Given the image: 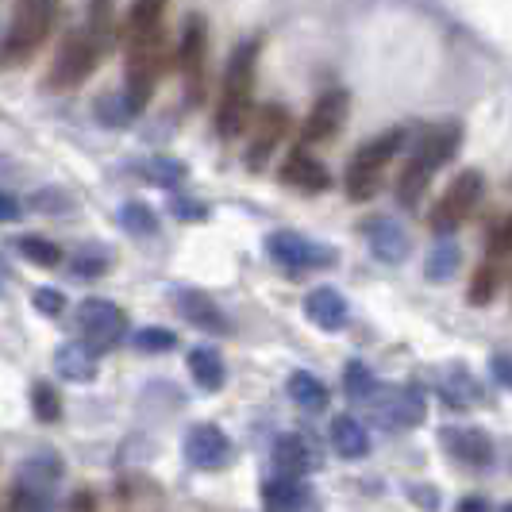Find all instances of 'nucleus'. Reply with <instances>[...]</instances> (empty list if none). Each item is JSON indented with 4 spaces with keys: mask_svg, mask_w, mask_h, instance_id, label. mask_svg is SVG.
Masks as SVG:
<instances>
[{
    "mask_svg": "<svg viewBox=\"0 0 512 512\" xmlns=\"http://www.w3.org/2000/svg\"><path fill=\"white\" fill-rule=\"evenodd\" d=\"M54 27V0H20L16 4V16L12 27L4 35V47H0V62L4 66H16L47 43Z\"/></svg>",
    "mask_w": 512,
    "mask_h": 512,
    "instance_id": "4",
    "label": "nucleus"
},
{
    "mask_svg": "<svg viewBox=\"0 0 512 512\" xmlns=\"http://www.w3.org/2000/svg\"><path fill=\"white\" fill-rule=\"evenodd\" d=\"M482 193H486V178H482L478 170H462L459 178L447 185L443 201H439L436 212H432V224H436V231L459 228L462 220H466V216L478 208Z\"/></svg>",
    "mask_w": 512,
    "mask_h": 512,
    "instance_id": "9",
    "label": "nucleus"
},
{
    "mask_svg": "<svg viewBox=\"0 0 512 512\" xmlns=\"http://www.w3.org/2000/svg\"><path fill=\"white\" fill-rule=\"evenodd\" d=\"M16 251L27 258V262H35V266H58L62 262V251H58V243H51V239H39V235H20L16 239Z\"/></svg>",
    "mask_w": 512,
    "mask_h": 512,
    "instance_id": "31",
    "label": "nucleus"
},
{
    "mask_svg": "<svg viewBox=\"0 0 512 512\" xmlns=\"http://www.w3.org/2000/svg\"><path fill=\"white\" fill-rule=\"evenodd\" d=\"M459 247L455 243H439L436 251L428 255V262H424V270H428V278L432 282H447V278H455V270H459Z\"/></svg>",
    "mask_w": 512,
    "mask_h": 512,
    "instance_id": "32",
    "label": "nucleus"
},
{
    "mask_svg": "<svg viewBox=\"0 0 512 512\" xmlns=\"http://www.w3.org/2000/svg\"><path fill=\"white\" fill-rule=\"evenodd\" d=\"M362 235H366V243H370V251L378 262H389V266H397V262H405L412 255V235L397 220H389V216H374V220H366L362 224Z\"/></svg>",
    "mask_w": 512,
    "mask_h": 512,
    "instance_id": "15",
    "label": "nucleus"
},
{
    "mask_svg": "<svg viewBox=\"0 0 512 512\" xmlns=\"http://www.w3.org/2000/svg\"><path fill=\"white\" fill-rule=\"evenodd\" d=\"M70 270H74V278H101L104 270H108V258L93 255V251H81Z\"/></svg>",
    "mask_w": 512,
    "mask_h": 512,
    "instance_id": "37",
    "label": "nucleus"
},
{
    "mask_svg": "<svg viewBox=\"0 0 512 512\" xmlns=\"http://www.w3.org/2000/svg\"><path fill=\"white\" fill-rule=\"evenodd\" d=\"M4 282H8V262L0 258V297H4Z\"/></svg>",
    "mask_w": 512,
    "mask_h": 512,
    "instance_id": "44",
    "label": "nucleus"
},
{
    "mask_svg": "<svg viewBox=\"0 0 512 512\" xmlns=\"http://www.w3.org/2000/svg\"><path fill=\"white\" fill-rule=\"evenodd\" d=\"M497 285H501V258H486L470 285V305H489L497 297Z\"/></svg>",
    "mask_w": 512,
    "mask_h": 512,
    "instance_id": "29",
    "label": "nucleus"
},
{
    "mask_svg": "<svg viewBox=\"0 0 512 512\" xmlns=\"http://www.w3.org/2000/svg\"><path fill=\"white\" fill-rule=\"evenodd\" d=\"M54 374L62 382H77V385L97 382L101 355L93 347H85V343H62V347H54Z\"/></svg>",
    "mask_w": 512,
    "mask_h": 512,
    "instance_id": "18",
    "label": "nucleus"
},
{
    "mask_svg": "<svg viewBox=\"0 0 512 512\" xmlns=\"http://www.w3.org/2000/svg\"><path fill=\"white\" fill-rule=\"evenodd\" d=\"M66 478V462L62 455H31L27 462H20L16 470V512H54V489L62 486Z\"/></svg>",
    "mask_w": 512,
    "mask_h": 512,
    "instance_id": "3",
    "label": "nucleus"
},
{
    "mask_svg": "<svg viewBox=\"0 0 512 512\" xmlns=\"http://www.w3.org/2000/svg\"><path fill=\"white\" fill-rule=\"evenodd\" d=\"M347 108H351V97H347L343 89L324 93L320 101L312 104V112L305 116V124H301V139H305V143H324V139L339 135L343 120H347Z\"/></svg>",
    "mask_w": 512,
    "mask_h": 512,
    "instance_id": "14",
    "label": "nucleus"
},
{
    "mask_svg": "<svg viewBox=\"0 0 512 512\" xmlns=\"http://www.w3.org/2000/svg\"><path fill=\"white\" fill-rule=\"evenodd\" d=\"M255 70H258V43H243L231 54V66L224 74V93L216 104V131L224 139H235L251 120V101H255Z\"/></svg>",
    "mask_w": 512,
    "mask_h": 512,
    "instance_id": "1",
    "label": "nucleus"
},
{
    "mask_svg": "<svg viewBox=\"0 0 512 512\" xmlns=\"http://www.w3.org/2000/svg\"><path fill=\"white\" fill-rule=\"evenodd\" d=\"M77 512H93V497L81 493V497H77Z\"/></svg>",
    "mask_w": 512,
    "mask_h": 512,
    "instance_id": "43",
    "label": "nucleus"
},
{
    "mask_svg": "<svg viewBox=\"0 0 512 512\" xmlns=\"http://www.w3.org/2000/svg\"><path fill=\"white\" fill-rule=\"evenodd\" d=\"M135 112H139V108L128 101V93H124V97H104V101H97V116H101L108 128H124Z\"/></svg>",
    "mask_w": 512,
    "mask_h": 512,
    "instance_id": "35",
    "label": "nucleus"
},
{
    "mask_svg": "<svg viewBox=\"0 0 512 512\" xmlns=\"http://www.w3.org/2000/svg\"><path fill=\"white\" fill-rule=\"evenodd\" d=\"M170 208L178 212L181 220H201V216H208L205 205H193V201H185V197H174V201H170Z\"/></svg>",
    "mask_w": 512,
    "mask_h": 512,
    "instance_id": "40",
    "label": "nucleus"
},
{
    "mask_svg": "<svg viewBox=\"0 0 512 512\" xmlns=\"http://www.w3.org/2000/svg\"><path fill=\"white\" fill-rule=\"evenodd\" d=\"M158 16H162V0H139L131 8V31L135 35H154L158 31Z\"/></svg>",
    "mask_w": 512,
    "mask_h": 512,
    "instance_id": "36",
    "label": "nucleus"
},
{
    "mask_svg": "<svg viewBox=\"0 0 512 512\" xmlns=\"http://www.w3.org/2000/svg\"><path fill=\"white\" fill-rule=\"evenodd\" d=\"M266 251L270 258L285 266V270H324V266H335V251L332 247H320L312 243L301 231H274L266 239Z\"/></svg>",
    "mask_w": 512,
    "mask_h": 512,
    "instance_id": "8",
    "label": "nucleus"
},
{
    "mask_svg": "<svg viewBox=\"0 0 512 512\" xmlns=\"http://www.w3.org/2000/svg\"><path fill=\"white\" fill-rule=\"evenodd\" d=\"M262 505L266 512H320V497L305 478L274 474L262 482Z\"/></svg>",
    "mask_w": 512,
    "mask_h": 512,
    "instance_id": "11",
    "label": "nucleus"
},
{
    "mask_svg": "<svg viewBox=\"0 0 512 512\" xmlns=\"http://www.w3.org/2000/svg\"><path fill=\"white\" fill-rule=\"evenodd\" d=\"M205 58H208L205 24H201V20H189V24H185V35H181V47H178V66H181V74H185V85H189V101H201V89H205Z\"/></svg>",
    "mask_w": 512,
    "mask_h": 512,
    "instance_id": "16",
    "label": "nucleus"
},
{
    "mask_svg": "<svg viewBox=\"0 0 512 512\" xmlns=\"http://www.w3.org/2000/svg\"><path fill=\"white\" fill-rule=\"evenodd\" d=\"M189 374H193V382L201 385L205 393H220L224 382H228L224 355H220L216 347H193V351H189Z\"/></svg>",
    "mask_w": 512,
    "mask_h": 512,
    "instance_id": "23",
    "label": "nucleus"
},
{
    "mask_svg": "<svg viewBox=\"0 0 512 512\" xmlns=\"http://www.w3.org/2000/svg\"><path fill=\"white\" fill-rule=\"evenodd\" d=\"M120 224H124L131 235H154V231H158V216H154V208H147L143 201H128V205L120 208Z\"/></svg>",
    "mask_w": 512,
    "mask_h": 512,
    "instance_id": "33",
    "label": "nucleus"
},
{
    "mask_svg": "<svg viewBox=\"0 0 512 512\" xmlns=\"http://www.w3.org/2000/svg\"><path fill=\"white\" fill-rule=\"evenodd\" d=\"M289 397H293V405L301 412H324L328 401H332L328 385L320 382L312 370H293L289 374Z\"/></svg>",
    "mask_w": 512,
    "mask_h": 512,
    "instance_id": "24",
    "label": "nucleus"
},
{
    "mask_svg": "<svg viewBox=\"0 0 512 512\" xmlns=\"http://www.w3.org/2000/svg\"><path fill=\"white\" fill-rule=\"evenodd\" d=\"M139 178L151 181V185H162V189H178L181 181L189 178V166L178 162V158H147L139 166Z\"/></svg>",
    "mask_w": 512,
    "mask_h": 512,
    "instance_id": "28",
    "label": "nucleus"
},
{
    "mask_svg": "<svg viewBox=\"0 0 512 512\" xmlns=\"http://www.w3.org/2000/svg\"><path fill=\"white\" fill-rule=\"evenodd\" d=\"M12 220H20V201L0 189V224H12Z\"/></svg>",
    "mask_w": 512,
    "mask_h": 512,
    "instance_id": "41",
    "label": "nucleus"
},
{
    "mask_svg": "<svg viewBox=\"0 0 512 512\" xmlns=\"http://www.w3.org/2000/svg\"><path fill=\"white\" fill-rule=\"evenodd\" d=\"M501 512H509V505H501Z\"/></svg>",
    "mask_w": 512,
    "mask_h": 512,
    "instance_id": "45",
    "label": "nucleus"
},
{
    "mask_svg": "<svg viewBox=\"0 0 512 512\" xmlns=\"http://www.w3.org/2000/svg\"><path fill=\"white\" fill-rule=\"evenodd\" d=\"M489 370H493V382L501 385V389H505V385L512 382V374H509V355H505V351H497V355L489 359Z\"/></svg>",
    "mask_w": 512,
    "mask_h": 512,
    "instance_id": "39",
    "label": "nucleus"
},
{
    "mask_svg": "<svg viewBox=\"0 0 512 512\" xmlns=\"http://www.w3.org/2000/svg\"><path fill=\"white\" fill-rule=\"evenodd\" d=\"M35 308L54 320V316L66 312V293H62V289H35Z\"/></svg>",
    "mask_w": 512,
    "mask_h": 512,
    "instance_id": "38",
    "label": "nucleus"
},
{
    "mask_svg": "<svg viewBox=\"0 0 512 512\" xmlns=\"http://www.w3.org/2000/svg\"><path fill=\"white\" fill-rule=\"evenodd\" d=\"M401 147H405V131L401 128L382 131L378 139H370L366 147H359L351 170H347V197L351 201H370L382 189L385 166L393 162V154L401 151Z\"/></svg>",
    "mask_w": 512,
    "mask_h": 512,
    "instance_id": "5",
    "label": "nucleus"
},
{
    "mask_svg": "<svg viewBox=\"0 0 512 512\" xmlns=\"http://www.w3.org/2000/svg\"><path fill=\"white\" fill-rule=\"evenodd\" d=\"M455 512H493V505H489L486 497H474L470 493V497H462L459 505H455Z\"/></svg>",
    "mask_w": 512,
    "mask_h": 512,
    "instance_id": "42",
    "label": "nucleus"
},
{
    "mask_svg": "<svg viewBox=\"0 0 512 512\" xmlns=\"http://www.w3.org/2000/svg\"><path fill=\"white\" fill-rule=\"evenodd\" d=\"M459 143H462L459 124H439V128H432L424 139H420V147L412 151L409 166H405L401 178H397V197H401V205L412 208L420 197H424V189H428L432 174H436L451 154L459 151Z\"/></svg>",
    "mask_w": 512,
    "mask_h": 512,
    "instance_id": "2",
    "label": "nucleus"
},
{
    "mask_svg": "<svg viewBox=\"0 0 512 512\" xmlns=\"http://www.w3.org/2000/svg\"><path fill=\"white\" fill-rule=\"evenodd\" d=\"M289 131V112H285L282 104H270V108H262V116H258V128H255V139H251V154H247V162L251 166H262L266 162V154L274 151L278 143H282V135Z\"/></svg>",
    "mask_w": 512,
    "mask_h": 512,
    "instance_id": "22",
    "label": "nucleus"
},
{
    "mask_svg": "<svg viewBox=\"0 0 512 512\" xmlns=\"http://www.w3.org/2000/svg\"><path fill=\"white\" fill-rule=\"evenodd\" d=\"M332 447L343 459H366L370 455V436L355 416H335L332 420Z\"/></svg>",
    "mask_w": 512,
    "mask_h": 512,
    "instance_id": "25",
    "label": "nucleus"
},
{
    "mask_svg": "<svg viewBox=\"0 0 512 512\" xmlns=\"http://www.w3.org/2000/svg\"><path fill=\"white\" fill-rule=\"evenodd\" d=\"M31 409L39 424H58L62 420V397L51 382H35L31 385Z\"/></svg>",
    "mask_w": 512,
    "mask_h": 512,
    "instance_id": "30",
    "label": "nucleus"
},
{
    "mask_svg": "<svg viewBox=\"0 0 512 512\" xmlns=\"http://www.w3.org/2000/svg\"><path fill=\"white\" fill-rule=\"evenodd\" d=\"M282 181L293 185V189H305V193H324V189L332 185V174H328V166H324L316 154H308L305 147H297V151L285 158Z\"/></svg>",
    "mask_w": 512,
    "mask_h": 512,
    "instance_id": "20",
    "label": "nucleus"
},
{
    "mask_svg": "<svg viewBox=\"0 0 512 512\" xmlns=\"http://www.w3.org/2000/svg\"><path fill=\"white\" fill-rule=\"evenodd\" d=\"M131 347L143 351V355H166L178 347V335L166 332V328H143V332L131 335Z\"/></svg>",
    "mask_w": 512,
    "mask_h": 512,
    "instance_id": "34",
    "label": "nucleus"
},
{
    "mask_svg": "<svg viewBox=\"0 0 512 512\" xmlns=\"http://www.w3.org/2000/svg\"><path fill=\"white\" fill-rule=\"evenodd\" d=\"M77 335L85 347H93L97 355L116 347L124 335H128V312L104 297H89L77 305Z\"/></svg>",
    "mask_w": 512,
    "mask_h": 512,
    "instance_id": "7",
    "label": "nucleus"
},
{
    "mask_svg": "<svg viewBox=\"0 0 512 512\" xmlns=\"http://www.w3.org/2000/svg\"><path fill=\"white\" fill-rule=\"evenodd\" d=\"M443 443L470 470H486L493 462V439L482 428H443Z\"/></svg>",
    "mask_w": 512,
    "mask_h": 512,
    "instance_id": "19",
    "label": "nucleus"
},
{
    "mask_svg": "<svg viewBox=\"0 0 512 512\" xmlns=\"http://www.w3.org/2000/svg\"><path fill=\"white\" fill-rule=\"evenodd\" d=\"M305 316L320 328V332H343L347 320H351V305L347 297L332 289V285H320L305 297Z\"/></svg>",
    "mask_w": 512,
    "mask_h": 512,
    "instance_id": "17",
    "label": "nucleus"
},
{
    "mask_svg": "<svg viewBox=\"0 0 512 512\" xmlns=\"http://www.w3.org/2000/svg\"><path fill=\"white\" fill-rule=\"evenodd\" d=\"M439 393H443V405L455 412L470 409V405L482 397V389H478V382L466 374V366H451L447 378L439 382Z\"/></svg>",
    "mask_w": 512,
    "mask_h": 512,
    "instance_id": "26",
    "label": "nucleus"
},
{
    "mask_svg": "<svg viewBox=\"0 0 512 512\" xmlns=\"http://www.w3.org/2000/svg\"><path fill=\"white\" fill-rule=\"evenodd\" d=\"M170 305L178 308L181 320H189V324H193V328H201V332H208V335H228L231 332L224 308L216 305L208 293H201V289L178 285V289L170 293Z\"/></svg>",
    "mask_w": 512,
    "mask_h": 512,
    "instance_id": "12",
    "label": "nucleus"
},
{
    "mask_svg": "<svg viewBox=\"0 0 512 512\" xmlns=\"http://www.w3.org/2000/svg\"><path fill=\"white\" fill-rule=\"evenodd\" d=\"M97 54H101V39H93V35H81V39H74V43L62 51V58L54 62L47 85H51V89H74V85H81L85 77L93 74Z\"/></svg>",
    "mask_w": 512,
    "mask_h": 512,
    "instance_id": "13",
    "label": "nucleus"
},
{
    "mask_svg": "<svg viewBox=\"0 0 512 512\" xmlns=\"http://www.w3.org/2000/svg\"><path fill=\"white\" fill-rule=\"evenodd\" d=\"M370 409H374V420L385 432H409L416 424H424L428 416V393L424 385H393V389H378L370 397Z\"/></svg>",
    "mask_w": 512,
    "mask_h": 512,
    "instance_id": "6",
    "label": "nucleus"
},
{
    "mask_svg": "<svg viewBox=\"0 0 512 512\" xmlns=\"http://www.w3.org/2000/svg\"><path fill=\"white\" fill-rule=\"evenodd\" d=\"M185 459L197 470H224L235 459V447H231L228 432L220 424H193L185 432Z\"/></svg>",
    "mask_w": 512,
    "mask_h": 512,
    "instance_id": "10",
    "label": "nucleus"
},
{
    "mask_svg": "<svg viewBox=\"0 0 512 512\" xmlns=\"http://www.w3.org/2000/svg\"><path fill=\"white\" fill-rule=\"evenodd\" d=\"M382 389L378 382V374L366 366L362 359H351L347 362V370H343V393H347V401L351 405H370V397Z\"/></svg>",
    "mask_w": 512,
    "mask_h": 512,
    "instance_id": "27",
    "label": "nucleus"
},
{
    "mask_svg": "<svg viewBox=\"0 0 512 512\" xmlns=\"http://www.w3.org/2000/svg\"><path fill=\"white\" fill-rule=\"evenodd\" d=\"M316 451H312V443L308 436L301 432H282V436L274 439V466H278V474H293V478H305L316 470Z\"/></svg>",
    "mask_w": 512,
    "mask_h": 512,
    "instance_id": "21",
    "label": "nucleus"
}]
</instances>
